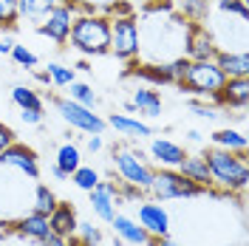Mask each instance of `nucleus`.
I'll return each instance as SVG.
<instances>
[{"instance_id": "obj_22", "label": "nucleus", "mask_w": 249, "mask_h": 246, "mask_svg": "<svg viewBox=\"0 0 249 246\" xmlns=\"http://www.w3.org/2000/svg\"><path fill=\"white\" fill-rule=\"evenodd\" d=\"M213 144L218 150H230V153H247V136L241 130H232V127H224L213 133Z\"/></svg>"}, {"instance_id": "obj_44", "label": "nucleus", "mask_w": 249, "mask_h": 246, "mask_svg": "<svg viewBox=\"0 0 249 246\" xmlns=\"http://www.w3.org/2000/svg\"><path fill=\"white\" fill-rule=\"evenodd\" d=\"M153 246H178V244H173L170 238H156V241H150Z\"/></svg>"}, {"instance_id": "obj_9", "label": "nucleus", "mask_w": 249, "mask_h": 246, "mask_svg": "<svg viewBox=\"0 0 249 246\" xmlns=\"http://www.w3.org/2000/svg\"><path fill=\"white\" fill-rule=\"evenodd\" d=\"M71 23H74V12H71L68 6L57 3V6H54V9H48L46 17L37 23V29H40V34L48 37L51 43L65 46V43H68V34H71Z\"/></svg>"}, {"instance_id": "obj_5", "label": "nucleus", "mask_w": 249, "mask_h": 246, "mask_svg": "<svg viewBox=\"0 0 249 246\" xmlns=\"http://www.w3.org/2000/svg\"><path fill=\"white\" fill-rule=\"evenodd\" d=\"M150 198L153 201H178V198H196V195H204L207 190H201L198 184L187 181L178 170H170V167H161L153 173V181L147 187Z\"/></svg>"}, {"instance_id": "obj_18", "label": "nucleus", "mask_w": 249, "mask_h": 246, "mask_svg": "<svg viewBox=\"0 0 249 246\" xmlns=\"http://www.w3.org/2000/svg\"><path fill=\"white\" fill-rule=\"evenodd\" d=\"M110 227H113V235L122 241V244H150V235L139 227L136 218H127V215H116L110 218Z\"/></svg>"}, {"instance_id": "obj_43", "label": "nucleus", "mask_w": 249, "mask_h": 246, "mask_svg": "<svg viewBox=\"0 0 249 246\" xmlns=\"http://www.w3.org/2000/svg\"><path fill=\"white\" fill-rule=\"evenodd\" d=\"M12 46H15L12 40H6V37H0V54H9V51H12Z\"/></svg>"}, {"instance_id": "obj_25", "label": "nucleus", "mask_w": 249, "mask_h": 246, "mask_svg": "<svg viewBox=\"0 0 249 246\" xmlns=\"http://www.w3.org/2000/svg\"><path fill=\"white\" fill-rule=\"evenodd\" d=\"M57 3L60 0H17V12H20V17H29L34 23H40L48 9H54Z\"/></svg>"}, {"instance_id": "obj_11", "label": "nucleus", "mask_w": 249, "mask_h": 246, "mask_svg": "<svg viewBox=\"0 0 249 246\" xmlns=\"http://www.w3.org/2000/svg\"><path fill=\"white\" fill-rule=\"evenodd\" d=\"M119 201H122V193H119V184H113V181H102L99 178V184L91 190L93 215L99 218V221H105V224H110V218L116 215Z\"/></svg>"}, {"instance_id": "obj_4", "label": "nucleus", "mask_w": 249, "mask_h": 246, "mask_svg": "<svg viewBox=\"0 0 249 246\" xmlns=\"http://www.w3.org/2000/svg\"><path fill=\"white\" fill-rule=\"evenodd\" d=\"M224 74L215 65V60H190L187 62V71L181 77V91L193 93V96H204V99H213L221 85H224Z\"/></svg>"}, {"instance_id": "obj_29", "label": "nucleus", "mask_w": 249, "mask_h": 246, "mask_svg": "<svg viewBox=\"0 0 249 246\" xmlns=\"http://www.w3.org/2000/svg\"><path fill=\"white\" fill-rule=\"evenodd\" d=\"M68 88H71V99H74V102L85 105V108H93V105H96V93H93L91 85H85V82H77V79H74Z\"/></svg>"}, {"instance_id": "obj_27", "label": "nucleus", "mask_w": 249, "mask_h": 246, "mask_svg": "<svg viewBox=\"0 0 249 246\" xmlns=\"http://www.w3.org/2000/svg\"><path fill=\"white\" fill-rule=\"evenodd\" d=\"M68 178H71L79 190H85V193H91L93 187L99 184V173H96L93 167H85V164H79V167L68 176Z\"/></svg>"}, {"instance_id": "obj_39", "label": "nucleus", "mask_w": 249, "mask_h": 246, "mask_svg": "<svg viewBox=\"0 0 249 246\" xmlns=\"http://www.w3.org/2000/svg\"><path fill=\"white\" fill-rule=\"evenodd\" d=\"M20 116H23V122L26 124H40L43 122V110H23Z\"/></svg>"}, {"instance_id": "obj_21", "label": "nucleus", "mask_w": 249, "mask_h": 246, "mask_svg": "<svg viewBox=\"0 0 249 246\" xmlns=\"http://www.w3.org/2000/svg\"><path fill=\"white\" fill-rule=\"evenodd\" d=\"M105 124H110L116 133H122V136H150L153 130H150V124H144L142 119H133V116H127V113H110V119Z\"/></svg>"}, {"instance_id": "obj_42", "label": "nucleus", "mask_w": 249, "mask_h": 246, "mask_svg": "<svg viewBox=\"0 0 249 246\" xmlns=\"http://www.w3.org/2000/svg\"><path fill=\"white\" fill-rule=\"evenodd\" d=\"M51 176H54L57 181H68V176H65V173H62V170L57 167V164H51Z\"/></svg>"}, {"instance_id": "obj_24", "label": "nucleus", "mask_w": 249, "mask_h": 246, "mask_svg": "<svg viewBox=\"0 0 249 246\" xmlns=\"http://www.w3.org/2000/svg\"><path fill=\"white\" fill-rule=\"evenodd\" d=\"M12 102H15L20 110H43V99L40 93L29 88V85H15L12 88Z\"/></svg>"}, {"instance_id": "obj_15", "label": "nucleus", "mask_w": 249, "mask_h": 246, "mask_svg": "<svg viewBox=\"0 0 249 246\" xmlns=\"http://www.w3.org/2000/svg\"><path fill=\"white\" fill-rule=\"evenodd\" d=\"M178 173L184 176L187 181H193V184H198L201 190H210L213 187V178H210V167H207V156L204 153H187L181 158V164H178Z\"/></svg>"}, {"instance_id": "obj_1", "label": "nucleus", "mask_w": 249, "mask_h": 246, "mask_svg": "<svg viewBox=\"0 0 249 246\" xmlns=\"http://www.w3.org/2000/svg\"><path fill=\"white\" fill-rule=\"evenodd\" d=\"M207 167H210V178L213 187L224 190V193H244L249 184V164L247 153H230V150H207Z\"/></svg>"}, {"instance_id": "obj_30", "label": "nucleus", "mask_w": 249, "mask_h": 246, "mask_svg": "<svg viewBox=\"0 0 249 246\" xmlns=\"http://www.w3.org/2000/svg\"><path fill=\"white\" fill-rule=\"evenodd\" d=\"M46 74H48V79H51V85H71V82H74V68L60 65V62H48Z\"/></svg>"}, {"instance_id": "obj_38", "label": "nucleus", "mask_w": 249, "mask_h": 246, "mask_svg": "<svg viewBox=\"0 0 249 246\" xmlns=\"http://www.w3.org/2000/svg\"><path fill=\"white\" fill-rule=\"evenodd\" d=\"M37 246H71V241H68V238H60V235H54V232H51V235L43 238Z\"/></svg>"}, {"instance_id": "obj_8", "label": "nucleus", "mask_w": 249, "mask_h": 246, "mask_svg": "<svg viewBox=\"0 0 249 246\" xmlns=\"http://www.w3.org/2000/svg\"><path fill=\"white\" fill-rule=\"evenodd\" d=\"M136 221H139L142 229L150 235V241H156V238H167V235H170V212L164 210L161 201H153V198L139 201Z\"/></svg>"}, {"instance_id": "obj_10", "label": "nucleus", "mask_w": 249, "mask_h": 246, "mask_svg": "<svg viewBox=\"0 0 249 246\" xmlns=\"http://www.w3.org/2000/svg\"><path fill=\"white\" fill-rule=\"evenodd\" d=\"M0 167H12V170H20L23 176H29L31 181L40 178V161H37V153L26 147V144H17L12 141L6 150H0Z\"/></svg>"}, {"instance_id": "obj_36", "label": "nucleus", "mask_w": 249, "mask_h": 246, "mask_svg": "<svg viewBox=\"0 0 249 246\" xmlns=\"http://www.w3.org/2000/svg\"><path fill=\"white\" fill-rule=\"evenodd\" d=\"M187 57H178V60H173V62H164V68H167V74H170V82H181V77H184V71H187Z\"/></svg>"}, {"instance_id": "obj_33", "label": "nucleus", "mask_w": 249, "mask_h": 246, "mask_svg": "<svg viewBox=\"0 0 249 246\" xmlns=\"http://www.w3.org/2000/svg\"><path fill=\"white\" fill-rule=\"evenodd\" d=\"M20 12H17V0H0V29H15Z\"/></svg>"}, {"instance_id": "obj_28", "label": "nucleus", "mask_w": 249, "mask_h": 246, "mask_svg": "<svg viewBox=\"0 0 249 246\" xmlns=\"http://www.w3.org/2000/svg\"><path fill=\"white\" fill-rule=\"evenodd\" d=\"M133 74H139L142 79H147V82H153V85H170V74H167L164 65H142Z\"/></svg>"}, {"instance_id": "obj_45", "label": "nucleus", "mask_w": 249, "mask_h": 246, "mask_svg": "<svg viewBox=\"0 0 249 246\" xmlns=\"http://www.w3.org/2000/svg\"><path fill=\"white\" fill-rule=\"evenodd\" d=\"M187 136L193 139V141H201V133H198V130H190V133H187Z\"/></svg>"}, {"instance_id": "obj_26", "label": "nucleus", "mask_w": 249, "mask_h": 246, "mask_svg": "<svg viewBox=\"0 0 249 246\" xmlns=\"http://www.w3.org/2000/svg\"><path fill=\"white\" fill-rule=\"evenodd\" d=\"M57 195L48 184H37L34 190V204H31V212H40V215H51V210L57 207Z\"/></svg>"}, {"instance_id": "obj_7", "label": "nucleus", "mask_w": 249, "mask_h": 246, "mask_svg": "<svg viewBox=\"0 0 249 246\" xmlns=\"http://www.w3.org/2000/svg\"><path fill=\"white\" fill-rule=\"evenodd\" d=\"M57 110L71 127H77V130L88 133V136H99L105 130V119L99 113H93V108H85V105H79L74 99H57Z\"/></svg>"}, {"instance_id": "obj_37", "label": "nucleus", "mask_w": 249, "mask_h": 246, "mask_svg": "<svg viewBox=\"0 0 249 246\" xmlns=\"http://www.w3.org/2000/svg\"><path fill=\"white\" fill-rule=\"evenodd\" d=\"M12 141H15V133H12V127L0 122V150H6V147H9Z\"/></svg>"}, {"instance_id": "obj_40", "label": "nucleus", "mask_w": 249, "mask_h": 246, "mask_svg": "<svg viewBox=\"0 0 249 246\" xmlns=\"http://www.w3.org/2000/svg\"><path fill=\"white\" fill-rule=\"evenodd\" d=\"M193 110H196V116H201V119H213V116H215V110L201 105V102H193Z\"/></svg>"}, {"instance_id": "obj_12", "label": "nucleus", "mask_w": 249, "mask_h": 246, "mask_svg": "<svg viewBox=\"0 0 249 246\" xmlns=\"http://www.w3.org/2000/svg\"><path fill=\"white\" fill-rule=\"evenodd\" d=\"M184 46H187V60H215V54L221 51L215 37L204 29L201 23H190Z\"/></svg>"}, {"instance_id": "obj_3", "label": "nucleus", "mask_w": 249, "mask_h": 246, "mask_svg": "<svg viewBox=\"0 0 249 246\" xmlns=\"http://www.w3.org/2000/svg\"><path fill=\"white\" fill-rule=\"evenodd\" d=\"M113 167L116 176L122 178V184L133 187L139 193H147V187L153 181V164L147 161V156L136 150V147H119L113 150Z\"/></svg>"}, {"instance_id": "obj_23", "label": "nucleus", "mask_w": 249, "mask_h": 246, "mask_svg": "<svg viewBox=\"0 0 249 246\" xmlns=\"http://www.w3.org/2000/svg\"><path fill=\"white\" fill-rule=\"evenodd\" d=\"M54 164L65 173V176H71L74 170L82 164V153H79V147L74 141H68V144H62L60 150H57V158H54Z\"/></svg>"}, {"instance_id": "obj_16", "label": "nucleus", "mask_w": 249, "mask_h": 246, "mask_svg": "<svg viewBox=\"0 0 249 246\" xmlns=\"http://www.w3.org/2000/svg\"><path fill=\"white\" fill-rule=\"evenodd\" d=\"M48 227H51L54 235H60V238H74V235H77V227H79V218H77V212H74V207L57 201V207H54L51 215H48Z\"/></svg>"}, {"instance_id": "obj_32", "label": "nucleus", "mask_w": 249, "mask_h": 246, "mask_svg": "<svg viewBox=\"0 0 249 246\" xmlns=\"http://www.w3.org/2000/svg\"><path fill=\"white\" fill-rule=\"evenodd\" d=\"M178 6L190 23H201L207 17V0H178Z\"/></svg>"}, {"instance_id": "obj_20", "label": "nucleus", "mask_w": 249, "mask_h": 246, "mask_svg": "<svg viewBox=\"0 0 249 246\" xmlns=\"http://www.w3.org/2000/svg\"><path fill=\"white\" fill-rule=\"evenodd\" d=\"M130 105H133V113H139V116H147V119L161 116V96H159V91H153V88H139V91H133Z\"/></svg>"}, {"instance_id": "obj_2", "label": "nucleus", "mask_w": 249, "mask_h": 246, "mask_svg": "<svg viewBox=\"0 0 249 246\" xmlns=\"http://www.w3.org/2000/svg\"><path fill=\"white\" fill-rule=\"evenodd\" d=\"M71 46L85 57H102L110 51V20L105 15H74Z\"/></svg>"}, {"instance_id": "obj_19", "label": "nucleus", "mask_w": 249, "mask_h": 246, "mask_svg": "<svg viewBox=\"0 0 249 246\" xmlns=\"http://www.w3.org/2000/svg\"><path fill=\"white\" fill-rule=\"evenodd\" d=\"M215 65L224 77H249V57L247 51H218Z\"/></svg>"}, {"instance_id": "obj_34", "label": "nucleus", "mask_w": 249, "mask_h": 246, "mask_svg": "<svg viewBox=\"0 0 249 246\" xmlns=\"http://www.w3.org/2000/svg\"><path fill=\"white\" fill-rule=\"evenodd\" d=\"M12 60L17 62V65H23V68H34L37 65V54L34 51H29L26 46H12Z\"/></svg>"}, {"instance_id": "obj_6", "label": "nucleus", "mask_w": 249, "mask_h": 246, "mask_svg": "<svg viewBox=\"0 0 249 246\" xmlns=\"http://www.w3.org/2000/svg\"><path fill=\"white\" fill-rule=\"evenodd\" d=\"M110 20V51L116 60L130 62L139 57V23L133 15L122 17H108Z\"/></svg>"}, {"instance_id": "obj_46", "label": "nucleus", "mask_w": 249, "mask_h": 246, "mask_svg": "<svg viewBox=\"0 0 249 246\" xmlns=\"http://www.w3.org/2000/svg\"><path fill=\"white\" fill-rule=\"evenodd\" d=\"M68 241H71V246H82V244L77 241V235H74V238H68Z\"/></svg>"}, {"instance_id": "obj_35", "label": "nucleus", "mask_w": 249, "mask_h": 246, "mask_svg": "<svg viewBox=\"0 0 249 246\" xmlns=\"http://www.w3.org/2000/svg\"><path fill=\"white\" fill-rule=\"evenodd\" d=\"M218 9L227 12V15H238L241 20L249 17V6L244 3V0H218Z\"/></svg>"}, {"instance_id": "obj_13", "label": "nucleus", "mask_w": 249, "mask_h": 246, "mask_svg": "<svg viewBox=\"0 0 249 246\" xmlns=\"http://www.w3.org/2000/svg\"><path fill=\"white\" fill-rule=\"evenodd\" d=\"M249 99V77H227L221 91L213 96V102H218L221 108H235L244 110Z\"/></svg>"}, {"instance_id": "obj_14", "label": "nucleus", "mask_w": 249, "mask_h": 246, "mask_svg": "<svg viewBox=\"0 0 249 246\" xmlns=\"http://www.w3.org/2000/svg\"><path fill=\"white\" fill-rule=\"evenodd\" d=\"M12 229H15L20 238L34 241V244H40L43 238H48V235H51L48 215H40V212H26V215H20L17 221H12Z\"/></svg>"}, {"instance_id": "obj_41", "label": "nucleus", "mask_w": 249, "mask_h": 246, "mask_svg": "<svg viewBox=\"0 0 249 246\" xmlns=\"http://www.w3.org/2000/svg\"><path fill=\"white\" fill-rule=\"evenodd\" d=\"M88 150H91V153H99V150H102V139L91 136V139H88Z\"/></svg>"}, {"instance_id": "obj_31", "label": "nucleus", "mask_w": 249, "mask_h": 246, "mask_svg": "<svg viewBox=\"0 0 249 246\" xmlns=\"http://www.w3.org/2000/svg\"><path fill=\"white\" fill-rule=\"evenodd\" d=\"M77 241L82 246H99L102 244V232H99V227H93V224H88V221H79Z\"/></svg>"}, {"instance_id": "obj_17", "label": "nucleus", "mask_w": 249, "mask_h": 246, "mask_svg": "<svg viewBox=\"0 0 249 246\" xmlns=\"http://www.w3.org/2000/svg\"><path fill=\"white\" fill-rule=\"evenodd\" d=\"M187 156V150L181 144H176L170 139H153L150 141V158H153L159 167H170L176 170L181 164V158Z\"/></svg>"}]
</instances>
